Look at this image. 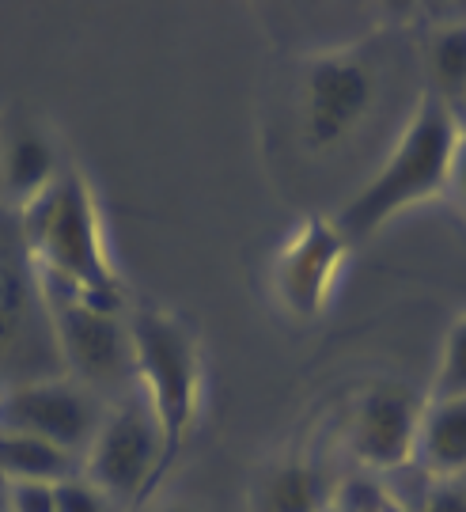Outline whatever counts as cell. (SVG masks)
Returning a JSON list of instances; mask_svg holds the SVG:
<instances>
[{
	"label": "cell",
	"mask_w": 466,
	"mask_h": 512,
	"mask_svg": "<svg viewBox=\"0 0 466 512\" xmlns=\"http://www.w3.org/2000/svg\"><path fill=\"white\" fill-rule=\"evenodd\" d=\"M23 236L42 277L110 311L126 308L122 277L107 251L103 213L80 171H61L38 198L19 209Z\"/></svg>",
	"instance_id": "1"
},
{
	"label": "cell",
	"mask_w": 466,
	"mask_h": 512,
	"mask_svg": "<svg viewBox=\"0 0 466 512\" xmlns=\"http://www.w3.org/2000/svg\"><path fill=\"white\" fill-rule=\"evenodd\" d=\"M459 129H463L459 114L440 95H421L410 122L402 126L398 141L383 156L379 171L334 217L341 236L349 243L372 236L383 224H391L398 213L448 194L451 152H455V141H459Z\"/></svg>",
	"instance_id": "2"
},
{
	"label": "cell",
	"mask_w": 466,
	"mask_h": 512,
	"mask_svg": "<svg viewBox=\"0 0 466 512\" xmlns=\"http://www.w3.org/2000/svg\"><path fill=\"white\" fill-rule=\"evenodd\" d=\"M69 376L57 349L46 277L23 236L19 209L0 205V391Z\"/></svg>",
	"instance_id": "3"
},
{
	"label": "cell",
	"mask_w": 466,
	"mask_h": 512,
	"mask_svg": "<svg viewBox=\"0 0 466 512\" xmlns=\"http://www.w3.org/2000/svg\"><path fill=\"white\" fill-rule=\"evenodd\" d=\"M133 334V365H137V391L163 429V475L179 459L182 444L194 437L201 418V349L194 330L163 311H137L129 315Z\"/></svg>",
	"instance_id": "4"
},
{
	"label": "cell",
	"mask_w": 466,
	"mask_h": 512,
	"mask_svg": "<svg viewBox=\"0 0 466 512\" xmlns=\"http://www.w3.org/2000/svg\"><path fill=\"white\" fill-rule=\"evenodd\" d=\"M50 311H54L57 349L69 380L88 387L103 403H118L137 391V365H133V334L122 311L91 304L84 296L57 289L46 281Z\"/></svg>",
	"instance_id": "5"
},
{
	"label": "cell",
	"mask_w": 466,
	"mask_h": 512,
	"mask_svg": "<svg viewBox=\"0 0 466 512\" xmlns=\"http://www.w3.org/2000/svg\"><path fill=\"white\" fill-rule=\"evenodd\" d=\"M163 475V429L141 391L107 406L84 456V478L110 501H144Z\"/></svg>",
	"instance_id": "6"
},
{
	"label": "cell",
	"mask_w": 466,
	"mask_h": 512,
	"mask_svg": "<svg viewBox=\"0 0 466 512\" xmlns=\"http://www.w3.org/2000/svg\"><path fill=\"white\" fill-rule=\"evenodd\" d=\"M379 76L376 65L357 50H330L319 54L304 73L300 118L304 141L315 152L341 145L376 107Z\"/></svg>",
	"instance_id": "7"
},
{
	"label": "cell",
	"mask_w": 466,
	"mask_h": 512,
	"mask_svg": "<svg viewBox=\"0 0 466 512\" xmlns=\"http://www.w3.org/2000/svg\"><path fill=\"white\" fill-rule=\"evenodd\" d=\"M107 406L88 387L61 376V380H42L16 391H0V429L4 433H23L54 444L84 463L91 440L107 418Z\"/></svg>",
	"instance_id": "8"
},
{
	"label": "cell",
	"mask_w": 466,
	"mask_h": 512,
	"mask_svg": "<svg viewBox=\"0 0 466 512\" xmlns=\"http://www.w3.org/2000/svg\"><path fill=\"white\" fill-rule=\"evenodd\" d=\"M425 399L398 380H376L357 395L349 410L345 444L364 471L391 475L413 463Z\"/></svg>",
	"instance_id": "9"
},
{
	"label": "cell",
	"mask_w": 466,
	"mask_h": 512,
	"mask_svg": "<svg viewBox=\"0 0 466 512\" xmlns=\"http://www.w3.org/2000/svg\"><path fill=\"white\" fill-rule=\"evenodd\" d=\"M345 262L349 239L338 232V224L330 217H307L288 232L277 251L273 289L296 319H315L334 300Z\"/></svg>",
	"instance_id": "10"
},
{
	"label": "cell",
	"mask_w": 466,
	"mask_h": 512,
	"mask_svg": "<svg viewBox=\"0 0 466 512\" xmlns=\"http://www.w3.org/2000/svg\"><path fill=\"white\" fill-rule=\"evenodd\" d=\"M57 175V152L50 137L31 122H4V137H0V194L4 205L23 209V205L38 198Z\"/></svg>",
	"instance_id": "11"
},
{
	"label": "cell",
	"mask_w": 466,
	"mask_h": 512,
	"mask_svg": "<svg viewBox=\"0 0 466 512\" xmlns=\"http://www.w3.org/2000/svg\"><path fill=\"white\" fill-rule=\"evenodd\" d=\"M413 463H421L432 482L466 475V399H425Z\"/></svg>",
	"instance_id": "12"
},
{
	"label": "cell",
	"mask_w": 466,
	"mask_h": 512,
	"mask_svg": "<svg viewBox=\"0 0 466 512\" xmlns=\"http://www.w3.org/2000/svg\"><path fill=\"white\" fill-rule=\"evenodd\" d=\"M334 490L338 486L326 478L323 467H315L307 459H288L269 471L258 505L262 512H330Z\"/></svg>",
	"instance_id": "13"
},
{
	"label": "cell",
	"mask_w": 466,
	"mask_h": 512,
	"mask_svg": "<svg viewBox=\"0 0 466 512\" xmlns=\"http://www.w3.org/2000/svg\"><path fill=\"white\" fill-rule=\"evenodd\" d=\"M84 475V463L54 444L0 429V478L4 482H65Z\"/></svg>",
	"instance_id": "14"
},
{
	"label": "cell",
	"mask_w": 466,
	"mask_h": 512,
	"mask_svg": "<svg viewBox=\"0 0 466 512\" xmlns=\"http://www.w3.org/2000/svg\"><path fill=\"white\" fill-rule=\"evenodd\" d=\"M429 80L432 95H440L451 110H459L466 95V19L444 23L429 38Z\"/></svg>",
	"instance_id": "15"
},
{
	"label": "cell",
	"mask_w": 466,
	"mask_h": 512,
	"mask_svg": "<svg viewBox=\"0 0 466 512\" xmlns=\"http://www.w3.org/2000/svg\"><path fill=\"white\" fill-rule=\"evenodd\" d=\"M429 399H466V315L451 323L448 338H444Z\"/></svg>",
	"instance_id": "16"
},
{
	"label": "cell",
	"mask_w": 466,
	"mask_h": 512,
	"mask_svg": "<svg viewBox=\"0 0 466 512\" xmlns=\"http://www.w3.org/2000/svg\"><path fill=\"white\" fill-rule=\"evenodd\" d=\"M334 509L338 512H395V501L383 494V486L372 478H353L334 490Z\"/></svg>",
	"instance_id": "17"
},
{
	"label": "cell",
	"mask_w": 466,
	"mask_h": 512,
	"mask_svg": "<svg viewBox=\"0 0 466 512\" xmlns=\"http://www.w3.org/2000/svg\"><path fill=\"white\" fill-rule=\"evenodd\" d=\"M54 497H57V512H114V501L99 486H91L84 475L57 482Z\"/></svg>",
	"instance_id": "18"
},
{
	"label": "cell",
	"mask_w": 466,
	"mask_h": 512,
	"mask_svg": "<svg viewBox=\"0 0 466 512\" xmlns=\"http://www.w3.org/2000/svg\"><path fill=\"white\" fill-rule=\"evenodd\" d=\"M8 512H57L54 482H4Z\"/></svg>",
	"instance_id": "19"
},
{
	"label": "cell",
	"mask_w": 466,
	"mask_h": 512,
	"mask_svg": "<svg viewBox=\"0 0 466 512\" xmlns=\"http://www.w3.org/2000/svg\"><path fill=\"white\" fill-rule=\"evenodd\" d=\"M448 194L466 209V129H459V141L451 152V171H448Z\"/></svg>",
	"instance_id": "20"
},
{
	"label": "cell",
	"mask_w": 466,
	"mask_h": 512,
	"mask_svg": "<svg viewBox=\"0 0 466 512\" xmlns=\"http://www.w3.org/2000/svg\"><path fill=\"white\" fill-rule=\"evenodd\" d=\"M425 512H466V490L455 482H436V490L425 501Z\"/></svg>",
	"instance_id": "21"
},
{
	"label": "cell",
	"mask_w": 466,
	"mask_h": 512,
	"mask_svg": "<svg viewBox=\"0 0 466 512\" xmlns=\"http://www.w3.org/2000/svg\"><path fill=\"white\" fill-rule=\"evenodd\" d=\"M156 512H201V509H194V505H186V501H171V505H160Z\"/></svg>",
	"instance_id": "22"
},
{
	"label": "cell",
	"mask_w": 466,
	"mask_h": 512,
	"mask_svg": "<svg viewBox=\"0 0 466 512\" xmlns=\"http://www.w3.org/2000/svg\"><path fill=\"white\" fill-rule=\"evenodd\" d=\"M455 114H459V126L466 129V95H463V103H459V110H455Z\"/></svg>",
	"instance_id": "23"
},
{
	"label": "cell",
	"mask_w": 466,
	"mask_h": 512,
	"mask_svg": "<svg viewBox=\"0 0 466 512\" xmlns=\"http://www.w3.org/2000/svg\"><path fill=\"white\" fill-rule=\"evenodd\" d=\"M0 512H8V494H4V478H0Z\"/></svg>",
	"instance_id": "24"
},
{
	"label": "cell",
	"mask_w": 466,
	"mask_h": 512,
	"mask_svg": "<svg viewBox=\"0 0 466 512\" xmlns=\"http://www.w3.org/2000/svg\"><path fill=\"white\" fill-rule=\"evenodd\" d=\"M0 137H4V118H0ZM0 205H4V194H0Z\"/></svg>",
	"instance_id": "25"
}]
</instances>
